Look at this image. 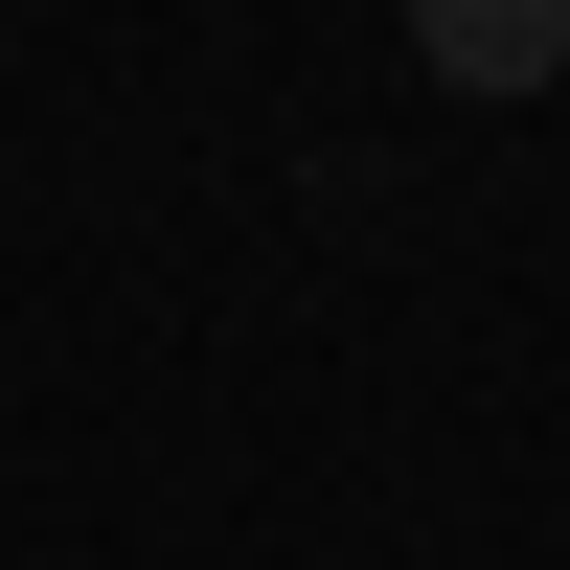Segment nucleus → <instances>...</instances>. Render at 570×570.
<instances>
[{
	"label": "nucleus",
	"mask_w": 570,
	"mask_h": 570,
	"mask_svg": "<svg viewBox=\"0 0 570 570\" xmlns=\"http://www.w3.org/2000/svg\"><path fill=\"white\" fill-rule=\"evenodd\" d=\"M434 91H570V0H434Z\"/></svg>",
	"instance_id": "1"
}]
</instances>
